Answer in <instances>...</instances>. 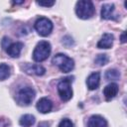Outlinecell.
Segmentation results:
<instances>
[{
    "label": "cell",
    "mask_w": 127,
    "mask_h": 127,
    "mask_svg": "<svg viewBox=\"0 0 127 127\" xmlns=\"http://www.w3.org/2000/svg\"><path fill=\"white\" fill-rule=\"evenodd\" d=\"M37 4L40 5V6H44V7H52L55 4V1H46V2H44V1H38Z\"/></svg>",
    "instance_id": "21"
},
{
    "label": "cell",
    "mask_w": 127,
    "mask_h": 127,
    "mask_svg": "<svg viewBox=\"0 0 127 127\" xmlns=\"http://www.w3.org/2000/svg\"><path fill=\"white\" fill-rule=\"evenodd\" d=\"M23 47H24V45L21 42L12 43L8 47V49L6 50V52H7V54L10 57H12V58H18L20 56V54H21V51H22Z\"/></svg>",
    "instance_id": "14"
},
{
    "label": "cell",
    "mask_w": 127,
    "mask_h": 127,
    "mask_svg": "<svg viewBox=\"0 0 127 127\" xmlns=\"http://www.w3.org/2000/svg\"><path fill=\"white\" fill-rule=\"evenodd\" d=\"M52 63L55 65H57L63 72H69L74 67L73 60L64 54H57L53 58Z\"/></svg>",
    "instance_id": "3"
},
{
    "label": "cell",
    "mask_w": 127,
    "mask_h": 127,
    "mask_svg": "<svg viewBox=\"0 0 127 127\" xmlns=\"http://www.w3.org/2000/svg\"><path fill=\"white\" fill-rule=\"evenodd\" d=\"M38 127H50V123L49 122H46V121L40 122L39 125H38Z\"/></svg>",
    "instance_id": "22"
},
{
    "label": "cell",
    "mask_w": 127,
    "mask_h": 127,
    "mask_svg": "<svg viewBox=\"0 0 127 127\" xmlns=\"http://www.w3.org/2000/svg\"><path fill=\"white\" fill-rule=\"evenodd\" d=\"M71 77H65L58 83V92L62 100L67 101L72 97Z\"/></svg>",
    "instance_id": "5"
},
{
    "label": "cell",
    "mask_w": 127,
    "mask_h": 127,
    "mask_svg": "<svg viewBox=\"0 0 127 127\" xmlns=\"http://www.w3.org/2000/svg\"><path fill=\"white\" fill-rule=\"evenodd\" d=\"M10 75V66L6 64H0V80L8 78Z\"/></svg>",
    "instance_id": "17"
},
{
    "label": "cell",
    "mask_w": 127,
    "mask_h": 127,
    "mask_svg": "<svg viewBox=\"0 0 127 127\" xmlns=\"http://www.w3.org/2000/svg\"><path fill=\"white\" fill-rule=\"evenodd\" d=\"M35 121H36V119H35L34 115H32V114H25V115L21 116V118L19 120V123L23 127H30V126H32L35 123Z\"/></svg>",
    "instance_id": "15"
},
{
    "label": "cell",
    "mask_w": 127,
    "mask_h": 127,
    "mask_svg": "<svg viewBox=\"0 0 127 127\" xmlns=\"http://www.w3.org/2000/svg\"><path fill=\"white\" fill-rule=\"evenodd\" d=\"M94 12H95V9H94L93 3L91 1L81 0V1L76 2L75 13H76L78 18L83 19V20L89 19V18H91L93 16Z\"/></svg>",
    "instance_id": "1"
},
{
    "label": "cell",
    "mask_w": 127,
    "mask_h": 127,
    "mask_svg": "<svg viewBox=\"0 0 127 127\" xmlns=\"http://www.w3.org/2000/svg\"><path fill=\"white\" fill-rule=\"evenodd\" d=\"M120 40H121V43H126V33H125V32L122 33Z\"/></svg>",
    "instance_id": "23"
},
{
    "label": "cell",
    "mask_w": 127,
    "mask_h": 127,
    "mask_svg": "<svg viewBox=\"0 0 127 127\" xmlns=\"http://www.w3.org/2000/svg\"><path fill=\"white\" fill-rule=\"evenodd\" d=\"M13 3H14V4H23L24 1H14Z\"/></svg>",
    "instance_id": "24"
},
{
    "label": "cell",
    "mask_w": 127,
    "mask_h": 127,
    "mask_svg": "<svg viewBox=\"0 0 127 127\" xmlns=\"http://www.w3.org/2000/svg\"><path fill=\"white\" fill-rule=\"evenodd\" d=\"M113 40H114V37H113L112 34L105 33V34L102 35L101 39L98 41L97 48H99V49H109L113 45Z\"/></svg>",
    "instance_id": "10"
},
{
    "label": "cell",
    "mask_w": 127,
    "mask_h": 127,
    "mask_svg": "<svg viewBox=\"0 0 127 127\" xmlns=\"http://www.w3.org/2000/svg\"><path fill=\"white\" fill-rule=\"evenodd\" d=\"M99 83H100V73L99 72H92L91 74H89V76L86 79L87 87L90 90H94V89L98 88Z\"/></svg>",
    "instance_id": "12"
},
{
    "label": "cell",
    "mask_w": 127,
    "mask_h": 127,
    "mask_svg": "<svg viewBox=\"0 0 127 127\" xmlns=\"http://www.w3.org/2000/svg\"><path fill=\"white\" fill-rule=\"evenodd\" d=\"M118 90H119L118 84L115 83V82H111V83L107 84L104 87V89H103V95H104V97H105L106 100H110V99L114 98L117 95Z\"/></svg>",
    "instance_id": "9"
},
{
    "label": "cell",
    "mask_w": 127,
    "mask_h": 127,
    "mask_svg": "<svg viewBox=\"0 0 127 127\" xmlns=\"http://www.w3.org/2000/svg\"><path fill=\"white\" fill-rule=\"evenodd\" d=\"M114 4H103L101 7V18L105 20L114 19Z\"/></svg>",
    "instance_id": "13"
},
{
    "label": "cell",
    "mask_w": 127,
    "mask_h": 127,
    "mask_svg": "<svg viewBox=\"0 0 127 127\" xmlns=\"http://www.w3.org/2000/svg\"><path fill=\"white\" fill-rule=\"evenodd\" d=\"M53 28H54V26H53L52 21L46 17H40L35 22V30L42 37L49 36L52 33Z\"/></svg>",
    "instance_id": "6"
},
{
    "label": "cell",
    "mask_w": 127,
    "mask_h": 127,
    "mask_svg": "<svg viewBox=\"0 0 127 127\" xmlns=\"http://www.w3.org/2000/svg\"><path fill=\"white\" fill-rule=\"evenodd\" d=\"M35 95H36L35 90L32 87H30V86H26V87L21 88L17 92V94H16V101H17V103L19 105L28 106L33 101V99L35 98Z\"/></svg>",
    "instance_id": "4"
},
{
    "label": "cell",
    "mask_w": 127,
    "mask_h": 127,
    "mask_svg": "<svg viewBox=\"0 0 127 127\" xmlns=\"http://www.w3.org/2000/svg\"><path fill=\"white\" fill-rule=\"evenodd\" d=\"M23 69L28 74H35V75H43L46 72V68L41 64H25L23 66Z\"/></svg>",
    "instance_id": "7"
},
{
    "label": "cell",
    "mask_w": 127,
    "mask_h": 127,
    "mask_svg": "<svg viewBox=\"0 0 127 127\" xmlns=\"http://www.w3.org/2000/svg\"><path fill=\"white\" fill-rule=\"evenodd\" d=\"M51 44L47 41H41L37 44L33 52V60L35 62L41 63L47 60L51 54Z\"/></svg>",
    "instance_id": "2"
},
{
    "label": "cell",
    "mask_w": 127,
    "mask_h": 127,
    "mask_svg": "<svg viewBox=\"0 0 127 127\" xmlns=\"http://www.w3.org/2000/svg\"><path fill=\"white\" fill-rule=\"evenodd\" d=\"M36 107H37L39 112H41V113H48L53 108V102L48 97H42L41 99L38 100V102L36 104Z\"/></svg>",
    "instance_id": "8"
},
{
    "label": "cell",
    "mask_w": 127,
    "mask_h": 127,
    "mask_svg": "<svg viewBox=\"0 0 127 127\" xmlns=\"http://www.w3.org/2000/svg\"><path fill=\"white\" fill-rule=\"evenodd\" d=\"M1 45H2L3 49L7 50V49H8V47L11 45V41H10V39H9V38H7V37H4V38H3V40H2V42H1Z\"/></svg>",
    "instance_id": "20"
},
{
    "label": "cell",
    "mask_w": 127,
    "mask_h": 127,
    "mask_svg": "<svg viewBox=\"0 0 127 127\" xmlns=\"http://www.w3.org/2000/svg\"><path fill=\"white\" fill-rule=\"evenodd\" d=\"M120 77V72L115 68H110L105 72V78L107 80H117Z\"/></svg>",
    "instance_id": "16"
},
{
    "label": "cell",
    "mask_w": 127,
    "mask_h": 127,
    "mask_svg": "<svg viewBox=\"0 0 127 127\" xmlns=\"http://www.w3.org/2000/svg\"><path fill=\"white\" fill-rule=\"evenodd\" d=\"M108 62H109V58L105 54H99V55H97L96 58H95V60H94V63L96 64H98V65H104Z\"/></svg>",
    "instance_id": "18"
},
{
    "label": "cell",
    "mask_w": 127,
    "mask_h": 127,
    "mask_svg": "<svg viewBox=\"0 0 127 127\" xmlns=\"http://www.w3.org/2000/svg\"><path fill=\"white\" fill-rule=\"evenodd\" d=\"M87 127H107V121L100 115H92L88 119Z\"/></svg>",
    "instance_id": "11"
},
{
    "label": "cell",
    "mask_w": 127,
    "mask_h": 127,
    "mask_svg": "<svg viewBox=\"0 0 127 127\" xmlns=\"http://www.w3.org/2000/svg\"><path fill=\"white\" fill-rule=\"evenodd\" d=\"M59 127H73V123H72L69 119L64 118V119H63V120L60 122Z\"/></svg>",
    "instance_id": "19"
}]
</instances>
